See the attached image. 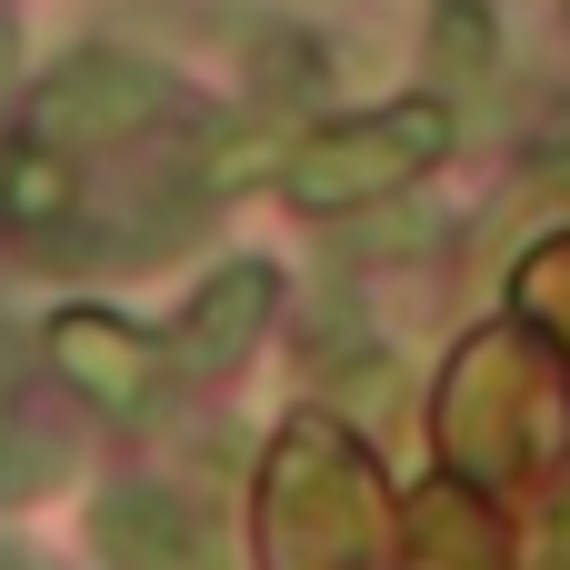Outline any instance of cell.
Segmentation results:
<instances>
[{
    "label": "cell",
    "mask_w": 570,
    "mask_h": 570,
    "mask_svg": "<svg viewBox=\"0 0 570 570\" xmlns=\"http://www.w3.org/2000/svg\"><path fill=\"white\" fill-rule=\"evenodd\" d=\"M451 160V110L441 100H391V110H361V120H321L311 140L281 150V190L301 210H361V200H391L411 190L421 170Z\"/></svg>",
    "instance_id": "6da1fadb"
},
{
    "label": "cell",
    "mask_w": 570,
    "mask_h": 570,
    "mask_svg": "<svg viewBox=\"0 0 570 570\" xmlns=\"http://www.w3.org/2000/svg\"><path fill=\"white\" fill-rule=\"evenodd\" d=\"M551 570H570V501L551 511Z\"/></svg>",
    "instance_id": "9c48e42d"
},
{
    "label": "cell",
    "mask_w": 570,
    "mask_h": 570,
    "mask_svg": "<svg viewBox=\"0 0 570 570\" xmlns=\"http://www.w3.org/2000/svg\"><path fill=\"white\" fill-rule=\"evenodd\" d=\"M411 570H491V541L461 521V501H421V521H411Z\"/></svg>",
    "instance_id": "ba28073f"
},
{
    "label": "cell",
    "mask_w": 570,
    "mask_h": 570,
    "mask_svg": "<svg viewBox=\"0 0 570 570\" xmlns=\"http://www.w3.org/2000/svg\"><path fill=\"white\" fill-rule=\"evenodd\" d=\"M70 230H80V160L10 130V150H0V240L10 250H60Z\"/></svg>",
    "instance_id": "8992f818"
},
{
    "label": "cell",
    "mask_w": 570,
    "mask_h": 570,
    "mask_svg": "<svg viewBox=\"0 0 570 570\" xmlns=\"http://www.w3.org/2000/svg\"><path fill=\"white\" fill-rule=\"evenodd\" d=\"M431 60H441V80H491L501 20H491L481 0H441V10H431Z\"/></svg>",
    "instance_id": "52a82bcc"
},
{
    "label": "cell",
    "mask_w": 570,
    "mask_h": 570,
    "mask_svg": "<svg viewBox=\"0 0 570 570\" xmlns=\"http://www.w3.org/2000/svg\"><path fill=\"white\" fill-rule=\"evenodd\" d=\"M90 541H100L110 570H220V531H210L190 501H170L160 481L100 491V501H90Z\"/></svg>",
    "instance_id": "3957f363"
},
{
    "label": "cell",
    "mask_w": 570,
    "mask_h": 570,
    "mask_svg": "<svg viewBox=\"0 0 570 570\" xmlns=\"http://www.w3.org/2000/svg\"><path fill=\"white\" fill-rule=\"evenodd\" d=\"M0 570H10V561H0Z\"/></svg>",
    "instance_id": "30bf717a"
},
{
    "label": "cell",
    "mask_w": 570,
    "mask_h": 570,
    "mask_svg": "<svg viewBox=\"0 0 570 570\" xmlns=\"http://www.w3.org/2000/svg\"><path fill=\"white\" fill-rule=\"evenodd\" d=\"M170 110V70H150V60H130V50H70L40 90H30V110H20V140H40V150H80V140H130V130H150Z\"/></svg>",
    "instance_id": "7a4b0ae2"
},
{
    "label": "cell",
    "mask_w": 570,
    "mask_h": 570,
    "mask_svg": "<svg viewBox=\"0 0 570 570\" xmlns=\"http://www.w3.org/2000/svg\"><path fill=\"white\" fill-rule=\"evenodd\" d=\"M271 311H281V271H271V261H220V271L190 291V311H180V331H170V361L210 381V371L250 361V341L271 331Z\"/></svg>",
    "instance_id": "5b68a950"
},
{
    "label": "cell",
    "mask_w": 570,
    "mask_h": 570,
    "mask_svg": "<svg viewBox=\"0 0 570 570\" xmlns=\"http://www.w3.org/2000/svg\"><path fill=\"white\" fill-rule=\"evenodd\" d=\"M50 361H60V381L90 391V411H110V421H140V411L160 401V381H170V361H160L130 321H110V311H60V321H50Z\"/></svg>",
    "instance_id": "277c9868"
}]
</instances>
